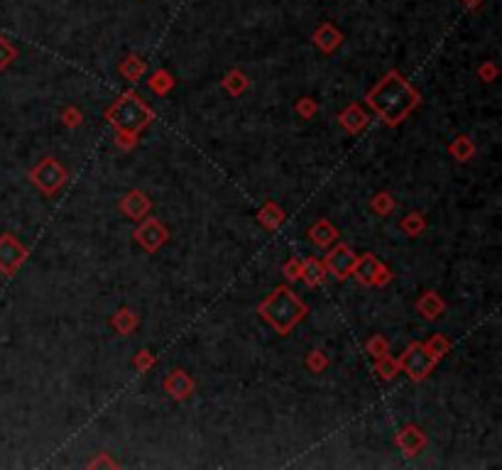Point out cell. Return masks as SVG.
Wrapping results in <instances>:
<instances>
[{"label": "cell", "mask_w": 502, "mask_h": 470, "mask_svg": "<svg viewBox=\"0 0 502 470\" xmlns=\"http://www.w3.org/2000/svg\"><path fill=\"white\" fill-rule=\"evenodd\" d=\"M370 103L387 122H399L414 108L416 96L407 86V81L397 76H387L370 91Z\"/></svg>", "instance_id": "1"}, {"label": "cell", "mask_w": 502, "mask_h": 470, "mask_svg": "<svg viewBox=\"0 0 502 470\" xmlns=\"http://www.w3.org/2000/svg\"><path fill=\"white\" fill-rule=\"evenodd\" d=\"M263 314L265 319L275 326L280 333H287V331L295 326L304 314L302 302L287 290H277L270 299L263 304Z\"/></svg>", "instance_id": "2"}, {"label": "cell", "mask_w": 502, "mask_h": 470, "mask_svg": "<svg viewBox=\"0 0 502 470\" xmlns=\"http://www.w3.org/2000/svg\"><path fill=\"white\" fill-rule=\"evenodd\" d=\"M149 118H152V113H149V108L137 96H125V98H120L110 108V122H115V125L127 132H135L140 127H145Z\"/></svg>", "instance_id": "3"}, {"label": "cell", "mask_w": 502, "mask_h": 470, "mask_svg": "<svg viewBox=\"0 0 502 470\" xmlns=\"http://www.w3.org/2000/svg\"><path fill=\"white\" fill-rule=\"evenodd\" d=\"M434 360L436 355L429 348H424V345H412V348L407 350V355H404V370H407L409 377L419 380V377H424L426 372L431 370Z\"/></svg>", "instance_id": "4"}, {"label": "cell", "mask_w": 502, "mask_h": 470, "mask_svg": "<svg viewBox=\"0 0 502 470\" xmlns=\"http://www.w3.org/2000/svg\"><path fill=\"white\" fill-rule=\"evenodd\" d=\"M35 181L45 191H55L64 181V169L55 162V159H45V162L35 169Z\"/></svg>", "instance_id": "5"}, {"label": "cell", "mask_w": 502, "mask_h": 470, "mask_svg": "<svg viewBox=\"0 0 502 470\" xmlns=\"http://www.w3.org/2000/svg\"><path fill=\"white\" fill-rule=\"evenodd\" d=\"M23 248H20L18 243H15L13 238H8L5 235L3 240H0V267H3L5 272H13L15 267L20 265V260H23Z\"/></svg>", "instance_id": "6"}, {"label": "cell", "mask_w": 502, "mask_h": 470, "mask_svg": "<svg viewBox=\"0 0 502 470\" xmlns=\"http://www.w3.org/2000/svg\"><path fill=\"white\" fill-rule=\"evenodd\" d=\"M353 265H355V258H353V253L346 248V245L336 248L333 253L329 255V270L333 272V275H338V277L348 275V272L353 270Z\"/></svg>", "instance_id": "7"}, {"label": "cell", "mask_w": 502, "mask_h": 470, "mask_svg": "<svg viewBox=\"0 0 502 470\" xmlns=\"http://www.w3.org/2000/svg\"><path fill=\"white\" fill-rule=\"evenodd\" d=\"M355 267V272H358V277H360L363 282H382V280H387V272H382V267L380 263H377L375 258H363L360 263L353 265Z\"/></svg>", "instance_id": "8"}, {"label": "cell", "mask_w": 502, "mask_h": 470, "mask_svg": "<svg viewBox=\"0 0 502 470\" xmlns=\"http://www.w3.org/2000/svg\"><path fill=\"white\" fill-rule=\"evenodd\" d=\"M137 240H140V243L145 245L147 250H154V248H159V245H162L164 231L159 228V223L149 221V223H145V226L140 228V231H137Z\"/></svg>", "instance_id": "9"}, {"label": "cell", "mask_w": 502, "mask_h": 470, "mask_svg": "<svg viewBox=\"0 0 502 470\" xmlns=\"http://www.w3.org/2000/svg\"><path fill=\"white\" fill-rule=\"evenodd\" d=\"M167 392L172 394L174 399H184L186 394L191 392V380L184 375V372H174L167 380Z\"/></svg>", "instance_id": "10"}, {"label": "cell", "mask_w": 502, "mask_h": 470, "mask_svg": "<svg viewBox=\"0 0 502 470\" xmlns=\"http://www.w3.org/2000/svg\"><path fill=\"white\" fill-rule=\"evenodd\" d=\"M324 277V267L316 263V260H309L307 265H304L302 270V280L307 282V285H319Z\"/></svg>", "instance_id": "11"}, {"label": "cell", "mask_w": 502, "mask_h": 470, "mask_svg": "<svg viewBox=\"0 0 502 470\" xmlns=\"http://www.w3.org/2000/svg\"><path fill=\"white\" fill-rule=\"evenodd\" d=\"M147 199L142 194H130L125 199V211L130 213V216H142V213L147 211Z\"/></svg>", "instance_id": "12"}, {"label": "cell", "mask_w": 502, "mask_h": 470, "mask_svg": "<svg viewBox=\"0 0 502 470\" xmlns=\"http://www.w3.org/2000/svg\"><path fill=\"white\" fill-rule=\"evenodd\" d=\"M312 238L316 240L319 245H329L331 240H333V228L329 226V223H316V226L312 228Z\"/></svg>", "instance_id": "13"}, {"label": "cell", "mask_w": 502, "mask_h": 470, "mask_svg": "<svg viewBox=\"0 0 502 470\" xmlns=\"http://www.w3.org/2000/svg\"><path fill=\"white\" fill-rule=\"evenodd\" d=\"M341 120H343V125L348 127V130H360V127L365 125V118H363L360 110H355V108L346 110V113H343V118H341Z\"/></svg>", "instance_id": "14"}, {"label": "cell", "mask_w": 502, "mask_h": 470, "mask_svg": "<svg viewBox=\"0 0 502 470\" xmlns=\"http://www.w3.org/2000/svg\"><path fill=\"white\" fill-rule=\"evenodd\" d=\"M399 443H402L404 448H407V451H416V448L421 446V443H424V439H421L419 434H416L414 429H407V431H402V436H399Z\"/></svg>", "instance_id": "15"}]
</instances>
